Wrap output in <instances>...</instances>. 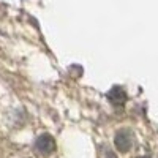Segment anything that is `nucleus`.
<instances>
[{
    "mask_svg": "<svg viewBox=\"0 0 158 158\" xmlns=\"http://www.w3.org/2000/svg\"><path fill=\"white\" fill-rule=\"evenodd\" d=\"M138 158H150V156H138Z\"/></svg>",
    "mask_w": 158,
    "mask_h": 158,
    "instance_id": "nucleus-5",
    "label": "nucleus"
},
{
    "mask_svg": "<svg viewBox=\"0 0 158 158\" xmlns=\"http://www.w3.org/2000/svg\"><path fill=\"white\" fill-rule=\"evenodd\" d=\"M106 97H108V100L114 104V106H123L125 101H127V92L120 85H114L106 94Z\"/></svg>",
    "mask_w": 158,
    "mask_h": 158,
    "instance_id": "nucleus-3",
    "label": "nucleus"
},
{
    "mask_svg": "<svg viewBox=\"0 0 158 158\" xmlns=\"http://www.w3.org/2000/svg\"><path fill=\"white\" fill-rule=\"evenodd\" d=\"M114 142H115L117 150H120L122 153L128 152L131 149V146L135 144V135H133V131L128 130V128H123L120 131H117L115 138H114Z\"/></svg>",
    "mask_w": 158,
    "mask_h": 158,
    "instance_id": "nucleus-1",
    "label": "nucleus"
},
{
    "mask_svg": "<svg viewBox=\"0 0 158 158\" xmlns=\"http://www.w3.org/2000/svg\"><path fill=\"white\" fill-rule=\"evenodd\" d=\"M35 149L43 155H49L56 150V141L51 135H41L35 141Z\"/></svg>",
    "mask_w": 158,
    "mask_h": 158,
    "instance_id": "nucleus-2",
    "label": "nucleus"
},
{
    "mask_svg": "<svg viewBox=\"0 0 158 158\" xmlns=\"http://www.w3.org/2000/svg\"><path fill=\"white\" fill-rule=\"evenodd\" d=\"M98 158H117V155L108 146H100L98 147Z\"/></svg>",
    "mask_w": 158,
    "mask_h": 158,
    "instance_id": "nucleus-4",
    "label": "nucleus"
}]
</instances>
